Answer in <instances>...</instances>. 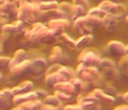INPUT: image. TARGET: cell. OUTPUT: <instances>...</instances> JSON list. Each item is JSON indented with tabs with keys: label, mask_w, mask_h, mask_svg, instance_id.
<instances>
[{
	"label": "cell",
	"mask_w": 128,
	"mask_h": 110,
	"mask_svg": "<svg viewBox=\"0 0 128 110\" xmlns=\"http://www.w3.org/2000/svg\"><path fill=\"white\" fill-rule=\"evenodd\" d=\"M38 110H60L58 106H50V105H44V106H40V107Z\"/></svg>",
	"instance_id": "14"
},
{
	"label": "cell",
	"mask_w": 128,
	"mask_h": 110,
	"mask_svg": "<svg viewBox=\"0 0 128 110\" xmlns=\"http://www.w3.org/2000/svg\"><path fill=\"white\" fill-rule=\"evenodd\" d=\"M47 67V63L45 60L39 59L34 61L30 66H29V71L31 72L32 76L34 77L40 76L43 74L44 70Z\"/></svg>",
	"instance_id": "2"
},
{
	"label": "cell",
	"mask_w": 128,
	"mask_h": 110,
	"mask_svg": "<svg viewBox=\"0 0 128 110\" xmlns=\"http://www.w3.org/2000/svg\"><path fill=\"white\" fill-rule=\"evenodd\" d=\"M55 96L56 97V98L59 100V101H63V102H67V101H70L72 100V96L66 94L64 93H62L61 92L56 91L55 93Z\"/></svg>",
	"instance_id": "12"
},
{
	"label": "cell",
	"mask_w": 128,
	"mask_h": 110,
	"mask_svg": "<svg viewBox=\"0 0 128 110\" xmlns=\"http://www.w3.org/2000/svg\"><path fill=\"white\" fill-rule=\"evenodd\" d=\"M2 80H3V76H2V75L0 74V83L2 82Z\"/></svg>",
	"instance_id": "17"
},
{
	"label": "cell",
	"mask_w": 128,
	"mask_h": 110,
	"mask_svg": "<svg viewBox=\"0 0 128 110\" xmlns=\"http://www.w3.org/2000/svg\"><path fill=\"white\" fill-rule=\"evenodd\" d=\"M77 74L80 76V80L85 82L95 80L98 76V70L94 68H86L83 65H80L77 68Z\"/></svg>",
	"instance_id": "1"
},
{
	"label": "cell",
	"mask_w": 128,
	"mask_h": 110,
	"mask_svg": "<svg viewBox=\"0 0 128 110\" xmlns=\"http://www.w3.org/2000/svg\"><path fill=\"white\" fill-rule=\"evenodd\" d=\"M128 106L127 105H122V106H120L117 108H116L114 110H128Z\"/></svg>",
	"instance_id": "16"
},
{
	"label": "cell",
	"mask_w": 128,
	"mask_h": 110,
	"mask_svg": "<svg viewBox=\"0 0 128 110\" xmlns=\"http://www.w3.org/2000/svg\"><path fill=\"white\" fill-rule=\"evenodd\" d=\"M63 110H82V107L77 104V105H68V106H66Z\"/></svg>",
	"instance_id": "13"
},
{
	"label": "cell",
	"mask_w": 128,
	"mask_h": 110,
	"mask_svg": "<svg viewBox=\"0 0 128 110\" xmlns=\"http://www.w3.org/2000/svg\"><path fill=\"white\" fill-rule=\"evenodd\" d=\"M32 88H33V83L30 81H26V82H22L19 86L14 87L13 89H11V92H12V94L14 96V95L29 92H31Z\"/></svg>",
	"instance_id": "8"
},
{
	"label": "cell",
	"mask_w": 128,
	"mask_h": 110,
	"mask_svg": "<svg viewBox=\"0 0 128 110\" xmlns=\"http://www.w3.org/2000/svg\"><path fill=\"white\" fill-rule=\"evenodd\" d=\"M9 64V59L5 58H0V69L4 68L7 67Z\"/></svg>",
	"instance_id": "15"
},
{
	"label": "cell",
	"mask_w": 128,
	"mask_h": 110,
	"mask_svg": "<svg viewBox=\"0 0 128 110\" xmlns=\"http://www.w3.org/2000/svg\"><path fill=\"white\" fill-rule=\"evenodd\" d=\"M40 101L36 99L21 103L16 109L12 110H38L40 107Z\"/></svg>",
	"instance_id": "9"
},
{
	"label": "cell",
	"mask_w": 128,
	"mask_h": 110,
	"mask_svg": "<svg viewBox=\"0 0 128 110\" xmlns=\"http://www.w3.org/2000/svg\"><path fill=\"white\" fill-rule=\"evenodd\" d=\"M44 104L52 106H58L60 104V101L56 98V96H46L44 99Z\"/></svg>",
	"instance_id": "11"
},
{
	"label": "cell",
	"mask_w": 128,
	"mask_h": 110,
	"mask_svg": "<svg viewBox=\"0 0 128 110\" xmlns=\"http://www.w3.org/2000/svg\"><path fill=\"white\" fill-rule=\"evenodd\" d=\"M30 63L28 61H25L22 63H18L14 65L10 70V75L14 78H19L24 76L27 70H29Z\"/></svg>",
	"instance_id": "3"
},
{
	"label": "cell",
	"mask_w": 128,
	"mask_h": 110,
	"mask_svg": "<svg viewBox=\"0 0 128 110\" xmlns=\"http://www.w3.org/2000/svg\"><path fill=\"white\" fill-rule=\"evenodd\" d=\"M100 66L104 70V71L106 73V74L107 75L108 77L112 78V79L117 78L118 74L117 72L116 68H115L114 64L112 62H111V61H109V60L103 61L100 64Z\"/></svg>",
	"instance_id": "5"
},
{
	"label": "cell",
	"mask_w": 128,
	"mask_h": 110,
	"mask_svg": "<svg viewBox=\"0 0 128 110\" xmlns=\"http://www.w3.org/2000/svg\"><path fill=\"white\" fill-rule=\"evenodd\" d=\"M13 97L14 95L10 89H4L0 92V110H8L10 108Z\"/></svg>",
	"instance_id": "4"
},
{
	"label": "cell",
	"mask_w": 128,
	"mask_h": 110,
	"mask_svg": "<svg viewBox=\"0 0 128 110\" xmlns=\"http://www.w3.org/2000/svg\"><path fill=\"white\" fill-rule=\"evenodd\" d=\"M54 86H55L56 91L61 92L62 93H64V94L70 95V96H73L76 92V89H75L74 85L71 82H68V81L56 83Z\"/></svg>",
	"instance_id": "7"
},
{
	"label": "cell",
	"mask_w": 128,
	"mask_h": 110,
	"mask_svg": "<svg viewBox=\"0 0 128 110\" xmlns=\"http://www.w3.org/2000/svg\"><path fill=\"white\" fill-rule=\"evenodd\" d=\"M38 98H39V96H38L37 91L36 92H29L27 93L14 95V98H13V101L15 104H20L26 102V101L36 100Z\"/></svg>",
	"instance_id": "6"
},
{
	"label": "cell",
	"mask_w": 128,
	"mask_h": 110,
	"mask_svg": "<svg viewBox=\"0 0 128 110\" xmlns=\"http://www.w3.org/2000/svg\"><path fill=\"white\" fill-rule=\"evenodd\" d=\"M92 95L94 96L98 101L104 102V103H106L108 104H112L115 101V99L112 96L106 94L104 92H103L102 90L98 89V88L94 89L93 91Z\"/></svg>",
	"instance_id": "10"
}]
</instances>
